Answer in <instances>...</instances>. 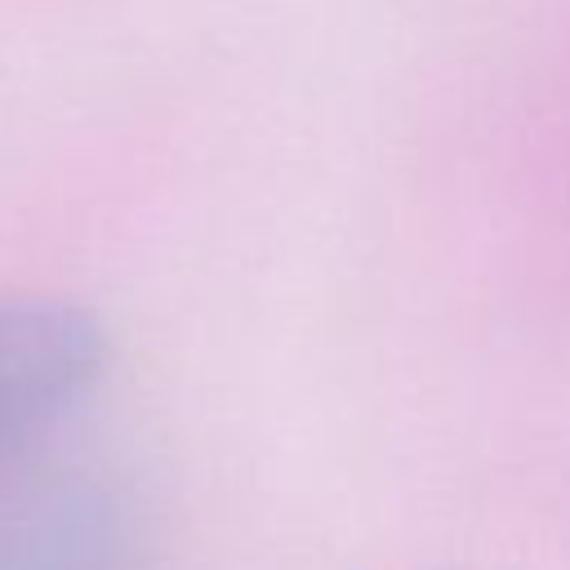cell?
I'll use <instances>...</instances> for the list:
<instances>
[{
	"mask_svg": "<svg viewBox=\"0 0 570 570\" xmlns=\"http://www.w3.org/2000/svg\"><path fill=\"white\" fill-rule=\"evenodd\" d=\"M107 361L102 330L71 303H0V459L67 419Z\"/></svg>",
	"mask_w": 570,
	"mask_h": 570,
	"instance_id": "6da1fadb",
	"label": "cell"
}]
</instances>
